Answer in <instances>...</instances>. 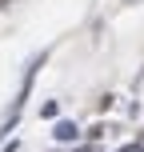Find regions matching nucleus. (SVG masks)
<instances>
[{"instance_id":"3","label":"nucleus","mask_w":144,"mask_h":152,"mask_svg":"<svg viewBox=\"0 0 144 152\" xmlns=\"http://www.w3.org/2000/svg\"><path fill=\"white\" fill-rule=\"evenodd\" d=\"M76 152H96V148H92V144H84V148H76Z\"/></svg>"},{"instance_id":"5","label":"nucleus","mask_w":144,"mask_h":152,"mask_svg":"<svg viewBox=\"0 0 144 152\" xmlns=\"http://www.w3.org/2000/svg\"><path fill=\"white\" fill-rule=\"evenodd\" d=\"M128 4H136V0H128Z\"/></svg>"},{"instance_id":"1","label":"nucleus","mask_w":144,"mask_h":152,"mask_svg":"<svg viewBox=\"0 0 144 152\" xmlns=\"http://www.w3.org/2000/svg\"><path fill=\"white\" fill-rule=\"evenodd\" d=\"M52 136L60 140V144H76V136H80V128H76L72 120H56V128H52Z\"/></svg>"},{"instance_id":"2","label":"nucleus","mask_w":144,"mask_h":152,"mask_svg":"<svg viewBox=\"0 0 144 152\" xmlns=\"http://www.w3.org/2000/svg\"><path fill=\"white\" fill-rule=\"evenodd\" d=\"M56 112H60V104H56V100H44V104H40V116H44V120H52Z\"/></svg>"},{"instance_id":"4","label":"nucleus","mask_w":144,"mask_h":152,"mask_svg":"<svg viewBox=\"0 0 144 152\" xmlns=\"http://www.w3.org/2000/svg\"><path fill=\"white\" fill-rule=\"evenodd\" d=\"M132 152H144V148H132Z\"/></svg>"}]
</instances>
